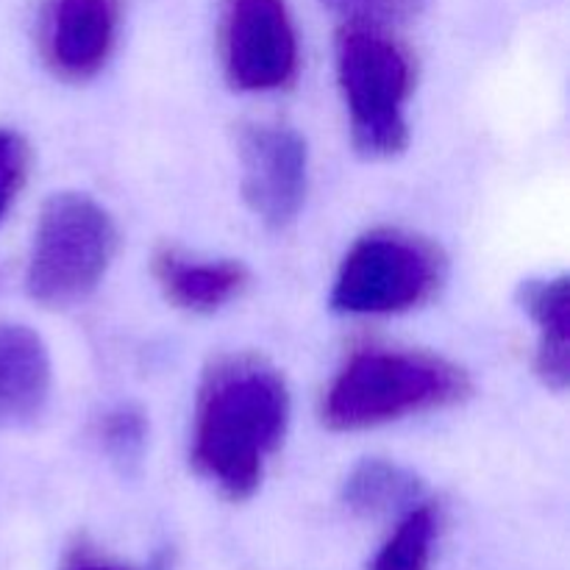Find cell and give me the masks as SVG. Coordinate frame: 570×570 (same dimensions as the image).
Segmentation results:
<instances>
[{"mask_svg":"<svg viewBox=\"0 0 570 570\" xmlns=\"http://www.w3.org/2000/svg\"><path fill=\"white\" fill-rule=\"evenodd\" d=\"M289 387L276 365L256 354H228L206 367L195 401V473L228 501H248L287 438Z\"/></svg>","mask_w":570,"mask_h":570,"instance_id":"cell-1","label":"cell"},{"mask_svg":"<svg viewBox=\"0 0 570 570\" xmlns=\"http://www.w3.org/2000/svg\"><path fill=\"white\" fill-rule=\"evenodd\" d=\"M465 367L429 351L362 348L323 395L321 421L332 432H365L412 415L451 410L471 399Z\"/></svg>","mask_w":570,"mask_h":570,"instance_id":"cell-2","label":"cell"},{"mask_svg":"<svg viewBox=\"0 0 570 570\" xmlns=\"http://www.w3.org/2000/svg\"><path fill=\"white\" fill-rule=\"evenodd\" d=\"M337 83L348 109L351 139L365 159H393L410 145L406 104L415 59L393 28L343 22L334 42Z\"/></svg>","mask_w":570,"mask_h":570,"instance_id":"cell-3","label":"cell"},{"mask_svg":"<svg viewBox=\"0 0 570 570\" xmlns=\"http://www.w3.org/2000/svg\"><path fill=\"white\" fill-rule=\"evenodd\" d=\"M120 248L117 223L83 193L45 200L26 267V289L48 309L81 304L98 289Z\"/></svg>","mask_w":570,"mask_h":570,"instance_id":"cell-4","label":"cell"},{"mask_svg":"<svg viewBox=\"0 0 570 570\" xmlns=\"http://www.w3.org/2000/svg\"><path fill=\"white\" fill-rule=\"evenodd\" d=\"M445 256L404 228H373L340 262L332 309L340 315H401L429 304L445 282Z\"/></svg>","mask_w":570,"mask_h":570,"instance_id":"cell-5","label":"cell"},{"mask_svg":"<svg viewBox=\"0 0 570 570\" xmlns=\"http://www.w3.org/2000/svg\"><path fill=\"white\" fill-rule=\"evenodd\" d=\"M220 59L239 92H276L298 76V31L287 0H223Z\"/></svg>","mask_w":570,"mask_h":570,"instance_id":"cell-6","label":"cell"},{"mask_svg":"<svg viewBox=\"0 0 570 570\" xmlns=\"http://www.w3.org/2000/svg\"><path fill=\"white\" fill-rule=\"evenodd\" d=\"M243 198L265 226L284 228L298 217L309 189V150L287 126H245L237 139Z\"/></svg>","mask_w":570,"mask_h":570,"instance_id":"cell-7","label":"cell"},{"mask_svg":"<svg viewBox=\"0 0 570 570\" xmlns=\"http://www.w3.org/2000/svg\"><path fill=\"white\" fill-rule=\"evenodd\" d=\"M120 0H48L39 17V53L56 78L89 81L111 59L120 33Z\"/></svg>","mask_w":570,"mask_h":570,"instance_id":"cell-8","label":"cell"},{"mask_svg":"<svg viewBox=\"0 0 570 570\" xmlns=\"http://www.w3.org/2000/svg\"><path fill=\"white\" fill-rule=\"evenodd\" d=\"M53 390L45 340L26 323L0 321V429L39 421Z\"/></svg>","mask_w":570,"mask_h":570,"instance_id":"cell-9","label":"cell"},{"mask_svg":"<svg viewBox=\"0 0 570 570\" xmlns=\"http://www.w3.org/2000/svg\"><path fill=\"white\" fill-rule=\"evenodd\" d=\"M159 289L176 309L212 315L232 304L248 287L250 276L237 259H198L176 248H165L154 259Z\"/></svg>","mask_w":570,"mask_h":570,"instance_id":"cell-10","label":"cell"},{"mask_svg":"<svg viewBox=\"0 0 570 570\" xmlns=\"http://www.w3.org/2000/svg\"><path fill=\"white\" fill-rule=\"evenodd\" d=\"M518 304L534 323V373L554 393L570 384V287L568 276L529 278L521 284Z\"/></svg>","mask_w":570,"mask_h":570,"instance_id":"cell-11","label":"cell"},{"mask_svg":"<svg viewBox=\"0 0 570 570\" xmlns=\"http://www.w3.org/2000/svg\"><path fill=\"white\" fill-rule=\"evenodd\" d=\"M421 479L412 471H406V468L387 460L360 462L343 484L345 507L362 518L406 512L421 501Z\"/></svg>","mask_w":570,"mask_h":570,"instance_id":"cell-12","label":"cell"},{"mask_svg":"<svg viewBox=\"0 0 570 570\" xmlns=\"http://www.w3.org/2000/svg\"><path fill=\"white\" fill-rule=\"evenodd\" d=\"M440 515L434 504L417 501L404 512L387 543L373 557L371 570H429L438 540Z\"/></svg>","mask_w":570,"mask_h":570,"instance_id":"cell-13","label":"cell"},{"mask_svg":"<svg viewBox=\"0 0 570 570\" xmlns=\"http://www.w3.org/2000/svg\"><path fill=\"white\" fill-rule=\"evenodd\" d=\"M145 440H148V423H145L142 412L134 406H117L100 421V443L117 465H139Z\"/></svg>","mask_w":570,"mask_h":570,"instance_id":"cell-14","label":"cell"},{"mask_svg":"<svg viewBox=\"0 0 570 570\" xmlns=\"http://www.w3.org/2000/svg\"><path fill=\"white\" fill-rule=\"evenodd\" d=\"M345 22L395 28L410 22L429 6V0H323Z\"/></svg>","mask_w":570,"mask_h":570,"instance_id":"cell-15","label":"cell"},{"mask_svg":"<svg viewBox=\"0 0 570 570\" xmlns=\"http://www.w3.org/2000/svg\"><path fill=\"white\" fill-rule=\"evenodd\" d=\"M31 170V148L14 128L0 126V223L26 187Z\"/></svg>","mask_w":570,"mask_h":570,"instance_id":"cell-16","label":"cell"},{"mask_svg":"<svg viewBox=\"0 0 570 570\" xmlns=\"http://www.w3.org/2000/svg\"><path fill=\"white\" fill-rule=\"evenodd\" d=\"M61 570H167V560L165 557H159V560L150 562L148 568H131V566H122V562L111 560V557L100 554V551L92 549L89 543H78V546H72L70 554L65 557Z\"/></svg>","mask_w":570,"mask_h":570,"instance_id":"cell-17","label":"cell"}]
</instances>
